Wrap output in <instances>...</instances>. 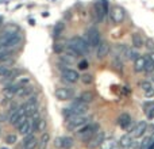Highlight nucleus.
Here are the masks:
<instances>
[{"label": "nucleus", "mask_w": 154, "mask_h": 149, "mask_svg": "<svg viewBox=\"0 0 154 149\" xmlns=\"http://www.w3.org/2000/svg\"><path fill=\"white\" fill-rule=\"evenodd\" d=\"M116 145V141H115V138H112V137H109V138H104L103 140V142L100 144V147L101 149H112Z\"/></svg>", "instance_id": "24"}, {"label": "nucleus", "mask_w": 154, "mask_h": 149, "mask_svg": "<svg viewBox=\"0 0 154 149\" xmlns=\"http://www.w3.org/2000/svg\"><path fill=\"white\" fill-rule=\"evenodd\" d=\"M5 142H7V144H10V145L15 144V142H16V136H15V134H8V136L5 137Z\"/></svg>", "instance_id": "33"}, {"label": "nucleus", "mask_w": 154, "mask_h": 149, "mask_svg": "<svg viewBox=\"0 0 154 149\" xmlns=\"http://www.w3.org/2000/svg\"><path fill=\"white\" fill-rule=\"evenodd\" d=\"M49 140H50L49 133H43L42 136H41V140H39V142H38V145H37L38 149H46V148H48Z\"/></svg>", "instance_id": "23"}, {"label": "nucleus", "mask_w": 154, "mask_h": 149, "mask_svg": "<svg viewBox=\"0 0 154 149\" xmlns=\"http://www.w3.org/2000/svg\"><path fill=\"white\" fill-rule=\"evenodd\" d=\"M64 29H65V24L62 23V22H58V23L56 24V27H54V30H53V35L56 38L61 37V34L64 33Z\"/></svg>", "instance_id": "26"}, {"label": "nucleus", "mask_w": 154, "mask_h": 149, "mask_svg": "<svg viewBox=\"0 0 154 149\" xmlns=\"http://www.w3.org/2000/svg\"><path fill=\"white\" fill-rule=\"evenodd\" d=\"M134 68H135L137 72H142L146 68V62H145V57L138 56L135 60H134Z\"/></svg>", "instance_id": "21"}, {"label": "nucleus", "mask_w": 154, "mask_h": 149, "mask_svg": "<svg viewBox=\"0 0 154 149\" xmlns=\"http://www.w3.org/2000/svg\"><path fill=\"white\" fill-rule=\"evenodd\" d=\"M146 129H147V123L145 122V121L138 122L133 128V130H131V136H133V138H139V137H142L145 134V132H146Z\"/></svg>", "instance_id": "11"}, {"label": "nucleus", "mask_w": 154, "mask_h": 149, "mask_svg": "<svg viewBox=\"0 0 154 149\" xmlns=\"http://www.w3.org/2000/svg\"><path fill=\"white\" fill-rule=\"evenodd\" d=\"M61 60L65 62V64H73V62L76 61V57L72 56V54H69V53H65L64 56H61Z\"/></svg>", "instance_id": "29"}, {"label": "nucleus", "mask_w": 154, "mask_h": 149, "mask_svg": "<svg viewBox=\"0 0 154 149\" xmlns=\"http://www.w3.org/2000/svg\"><path fill=\"white\" fill-rule=\"evenodd\" d=\"M62 140V148L64 149H70L73 147V138L72 137H61Z\"/></svg>", "instance_id": "28"}, {"label": "nucleus", "mask_w": 154, "mask_h": 149, "mask_svg": "<svg viewBox=\"0 0 154 149\" xmlns=\"http://www.w3.org/2000/svg\"><path fill=\"white\" fill-rule=\"evenodd\" d=\"M54 145H56L57 148H62V140H61V137L56 138V141H54Z\"/></svg>", "instance_id": "38"}, {"label": "nucleus", "mask_w": 154, "mask_h": 149, "mask_svg": "<svg viewBox=\"0 0 154 149\" xmlns=\"http://www.w3.org/2000/svg\"><path fill=\"white\" fill-rule=\"evenodd\" d=\"M69 46L79 54V56L87 54L88 52H89V48H91V46L87 43V41L80 38V37H73L72 40L69 41Z\"/></svg>", "instance_id": "3"}, {"label": "nucleus", "mask_w": 154, "mask_h": 149, "mask_svg": "<svg viewBox=\"0 0 154 149\" xmlns=\"http://www.w3.org/2000/svg\"><path fill=\"white\" fill-rule=\"evenodd\" d=\"M118 145L123 149L130 148L131 145H133V136H131V134H125V136H122L119 142H118Z\"/></svg>", "instance_id": "17"}, {"label": "nucleus", "mask_w": 154, "mask_h": 149, "mask_svg": "<svg viewBox=\"0 0 154 149\" xmlns=\"http://www.w3.org/2000/svg\"><path fill=\"white\" fill-rule=\"evenodd\" d=\"M12 57V53L8 49H0V62H4Z\"/></svg>", "instance_id": "27"}, {"label": "nucleus", "mask_w": 154, "mask_h": 149, "mask_svg": "<svg viewBox=\"0 0 154 149\" xmlns=\"http://www.w3.org/2000/svg\"><path fill=\"white\" fill-rule=\"evenodd\" d=\"M20 73H22V72H20V69H12V71H8L7 74H5V76L3 77V80H4L5 84H10V83H12L14 80H15L16 77H18Z\"/></svg>", "instance_id": "18"}, {"label": "nucleus", "mask_w": 154, "mask_h": 149, "mask_svg": "<svg viewBox=\"0 0 154 149\" xmlns=\"http://www.w3.org/2000/svg\"><path fill=\"white\" fill-rule=\"evenodd\" d=\"M103 140H104V132H101V130H97L95 133V136L92 137V138L89 140V141L87 142V147L89 148V149H95V148H97L99 145L103 142Z\"/></svg>", "instance_id": "10"}, {"label": "nucleus", "mask_w": 154, "mask_h": 149, "mask_svg": "<svg viewBox=\"0 0 154 149\" xmlns=\"http://www.w3.org/2000/svg\"><path fill=\"white\" fill-rule=\"evenodd\" d=\"M131 121H133L131 117L128 114H126V113L125 114H120V117L118 118V123H119V126L123 128V129H127V130L131 129V123H133Z\"/></svg>", "instance_id": "14"}, {"label": "nucleus", "mask_w": 154, "mask_h": 149, "mask_svg": "<svg viewBox=\"0 0 154 149\" xmlns=\"http://www.w3.org/2000/svg\"><path fill=\"white\" fill-rule=\"evenodd\" d=\"M141 88L143 90V92H147L150 88H153V85H152V83H150V81H142Z\"/></svg>", "instance_id": "34"}, {"label": "nucleus", "mask_w": 154, "mask_h": 149, "mask_svg": "<svg viewBox=\"0 0 154 149\" xmlns=\"http://www.w3.org/2000/svg\"><path fill=\"white\" fill-rule=\"evenodd\" d=\"M80 100L81 102H84V103H91V102L95 99V94L93 92H91V91H85V92H82L81 95H80Z\"/></svg>", "instance_id": "22"}, {"label": "nucleus", "mask_w": 154, "mask_h": 149, "mask_svg": "<svg viewBox=\"0 0 154 149\" xmlns=\"http://www.w3.org/2000/svg\"><path fill=\"white\" fill-rule=\"evenodd\" d=\"M19 133L22 136H30V134L34 133V128H32V119L31 118H27V121L23 123V125L19 128Z\"/></svg>", "instance_id": "13"}, {"label": "nucleus", "mask_w": 154, "mask_h": 149, "mask_svg": "<svg viewBox=\"0 0 154 149\" xmlns=\"http://www.w3.org/2000/svg\"><path fill=\"white\" fill-rule=\"evenodd\" d=\"M133 45H134V48H137V49L143 46V40H142V37L138 34V33L133 34Z\"/></svg>", "instance_id": "25"}, {"label": "nucleus", "mask_w": 154, "mask_h": 149, "mask_svg": "<svg viewBox=\"0 0 154 149\" xmlns=\"http://www.w3.org/2000/svg\"><path fill=\"white\" fill-rule=\"evenodd\" d=\"M79 68H80V69H87V68H88V61H85V60L80 61L79 62Z\"/></svg>", "instance_id": "35"}, {"label": "nucleus", "mask_w": 154, "mask_h": 149, "mask_svg": "<svg viewBox=\"0 0 154 149\" xmlns=\"http://www.w3.org/2000/svg\"><path fill=\"white\" fill-rule=\"evenodd\" d=\"M2 149H7V148H2Z\"/></svg>", "instance_id": "42"}, {"label": "nucleus", "mask_w": 154, "mask_h": 149, "mask_svg": "<svg viewBox=\"0 0 154 149\" xmlns=\"http://www.w3.org/2000/svg\"><path fill=\"white\" fill-rule=\"evenodd\" d=\"M54 95L58 100H70V99L75 98V91L72 88H66V87H61L57 88L54 91Z\"/></svg>", "instance_id": "7"}, {"label": "nucleus", "mask_w": 154, "mask_h": 149, "mask_svg": "<svg viewBox=\"0 0 154 149\" xmlns=\"http://www.w3.org/2000/svg\"><path fill=\"white\" fill-rule=\"evenodd\" d=\"M85 41H87V43L91 46V48H97V46L100 45V42H101L99 30L95 29V27L89 29L87 31V34H85Z\"/></svg>", "instance_id": "5"}, {"label": "nucleus", "mask_w": 154, "mask_h": 149, "mask_svg": "<svg viewBox=\"0 0 154 149\" xmlns=\"http://www.w3.org/2000/svg\"><path fill=\"white\" fill-rule=\"evenodd\" d=\"M109 15H111V19L115 23H122L123 19H125V11H123V8H120L119 5H115V7L111 8Z\"/></svg>", "instance_id": "9"}, {"label": "nucleus", "mask_w": 154, "mask_h": 149, "mask_svg": "<svg viewBox=\"0 0 154 149\" xmlns=\"http://www.w3.org/2000/svg\"><path fill=\"white\" fill-rule=\"evenodd\" d=\"M7 72H8V69L5 67H2L0 65V77H4L5 74H7Z\"/></svg>", "instance_id": "37"}, {"label": "nucleus", "mask_w": 154, "mask_h": 149, "mask_svg": "<svg viewBox=\"0 0 154 149\" xmlns=\"http://www.w3.org/2000/svg\"><path fill=\"white\" fill-rule=\"evenodd\" d=\"M97 130H99V125H97V123H88L85 128L80 129L77 133H79V136L81 137L82 141H84V142H88L93 136H95V133H96Z\"/></svg>", "instance_id": "4"}, {"label": "nucleus", "mask_w": 154, "mask_h": 149, "mask_svg": "<svg viewBox=\"0 0 154 149\" xmlns=\"http://www.w3.org/2000/svg\"><path fill=\"white\" fill-rule=\"evenodd\" d=\"M109 52V45L107 42H100V45L97 46V59H104Z\"/></svg>", "instance_id": "19"}, {"label": "nucleus", "mask_w": 154, "mask_h": 149, "mask_svg": "<svg viewBox=\"0 0 154 149\" xmlns=\"http://www.w3.org/2000/svg\"><path fill=\"white\" fill-rule=\"evenodd\" d=\"M2 22H3V16H0V23H2Z\"/></svg>", "instance_id": "41"}, {"label": "nucleus", "mask_w": 154, "mask_h": 149, "mask_svg": "<svg viewBox=\"0 0 154 149\" xmlns=\"http://www.w3.org/2000/svg\"><path fill=\"white\" fill-rule=\"evenodd\" d=\"M37 145H38V141L35 138V136L34 134H30V136H26V138H24L22 149H35Z\"/></svg>", "instance_id": "15"}, {"label": "nucleus", "mask_w": 154, "mask_h": 149, "mask_svg": "<svg viewBox=\"0 0 154 149\" xmlns=\"http://www.w3.org/2000/svg\"><path fill=\"white\" fill-rule=\"evenodd\" d=\"M27 118H29V117H27V115H26V114H24V113H23V114H20V115H19V118H18V119L15 121V123H14V125H15L16 128L19 129V128H20V126L23 125V123H24V122H26V121H27Z\"/></svg>", "instance_id": "30"}, {"label": "nucleus", "mask_w": 154, "mask_h": 149, "mask_svg": "<svg viewBox=\"0 0 154 149\" xmlns=\"http://www.w3.org/2000/svg\"><path fill=\"white\" fill-rule=\"evenodd\" d=\"M32 92H34V87L26 84V85L19 88L18 92H16V96H19V98H29V96H31Z\"/></svg>", "instance_id": "16"}, {"label": "nucleus", "mask_w": 154, "mask_h": 149, "mask_svg": "<svg viewBox=\"0 0 154 149\" xmlns=\"http://www.w3.org/2000/svg\"><path fill=\"white\" fill-rule=\"evenodd\" d=\"M81 80H82V83H84V84H91V83L93 81V77H92V74L85 73V74H82V76H81Z\"/></svg>", "instance_id": "31"}, {"label": "nucleus", "mask_w": 154, "mask_h": 149, "mask_svg": "<svg viewBox=\"0 0 154 149\" xmlns=\"http://www.w3.org/2000/svg\"><path fill=\"white\" fill-rule=\"evenodd\" d=\"M68 121V128L73 132H79L80 129L85 128L88 123H91V118L87 117L85 114L82 115H77V117H73L70 119H66Z\"/></svg>", "instance_id": "2"}, {"label": "nucleus", "mask_w": 154, "mask_h": 149, "mask_svg": "<svg viewBox=\"0 0 154 149\" xmlns=\"http://www.w3.org/2000/svg\"><path fill=\"white\" fill-rule=\"evenodd\" d=\"M145 95L147 96V98H152V96H154V87L153 88H150L147 92H145Z\"/></svg>", "instance_id": "39"}, {"label": "nucleus", "mask_w": 154, "mask_h": 149, "mask_svg": "<svg viewBox=\"0 0 154 149\" xmlns=\"http://www.w3.org/2000/svg\"><path fill=\"white\" fill-rule=\"evenodd\" d=\"M145 62H146V68H145V71L149 72V73H153L154 72V53L145 56Z\"/></svg>", "instance_id": "20"}, {"label": "nucleus", "mask_w": 154, "mask_h": 149, "mask_svg": "<svg viewBox=\"0 0 154 149\" xmlns=\"http://www.w3.org/2000/svg\"><path fill=\"white\" fill-rule=\"evenodd\" d=\"M54 52H56V53H62V52L65 50V45L64 43H61V42H57L56 45H54Z\"/></svg>", "instance_id": "32"}, {"label": "nucleus", "mask_w": 154, "mask_h": 149, "mask_svg": "<svg viewBox=\"0 0 154 149\" xmlns=\"http://www.w3.org/2000/svg\"><path fill=\"white\" fill-rule=\"evenodd\" d=\"M146 43H147V48H149V50H154V41L153 40H147L146 41Z\"/></svg>", "instance_id": "36"}, {"label": "nucleus", "mask_w": 154, "mask_h": 149, "mask_svg": "<svg viewBox=\"0 0 154 149\" xmlns=\"http://www.w3.org/2000/svg\"><path fill=\"white\" fill-rule=\"evenodd\" d=\"M23 110L27 117H34L38 110V99L35 96H29V100L23 104Z\"/></svg>", "instance_id": "6"}, {"label": "nucleus", "mask_w": 154, "mask_h": 149, "mask_svg": "<svg viewBox=\"0 0 154 149\" xmlns=\"http://www.w3.org/2000/svg\"><path fill=\"white\" fill-rule=\"evenodd\" d=\"M95 14L99 21H101L108 14V2L107 0H97L95 3Z\"/></svg>", "instance_id": "8"}, {"label": "nucleus", "mask_w": 154, "mask_h": 149, "mask_svg": "<svg viewBox=\"0 0 154 149\" xmlns=\"http://www.w3.org/2000/svg\"><path fill=\"white\" fill-rule=\"evenodd\" d=\"M62 77H64V80H66L68 83H77V80L80 79L79 73H77L76 71L70 69V68H66V69L62 71Z\"/></svg>", "instance_id": "12"}, {"label": "nucleus", "mask_w": 154, "mask_h": 149, "mask_svg": "<svg viewBox=\"0 0 154 149\" xmlns=\"http://www.w3.org/2000/svg\"><path fill=\"white\" fill-rule=\"evenodd\" d=\"M22 37L19 34V31L16 33H8L4 31L2 35H0V49H12L15 48L16 45H19Z\"/></svg>", "instance_id": "1"}, {"label": "nucleus", "mask_w": 154, "mask_h": 149, "mask_svg": "<svg viewBox=\"0 0 154 149\" xmlns=\"http://www.w3.org/2000/svg\"><path fill=\"white\" fill-rule=\"evenodd\" d=\"M112 149H122V148H120V147H119V145H115V147H114V148H112Z\"/></svg>", "instance_id": "40"}]
</instances>
